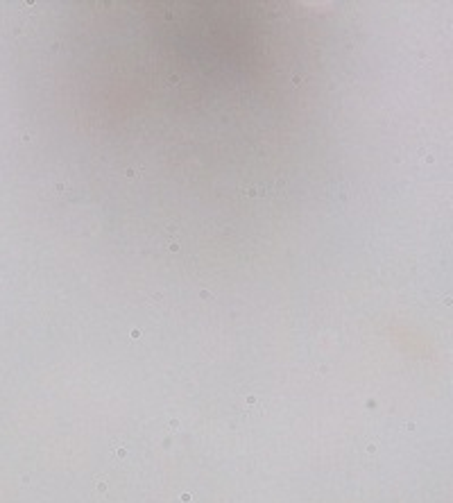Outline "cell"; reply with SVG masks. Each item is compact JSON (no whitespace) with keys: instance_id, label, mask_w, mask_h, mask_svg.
Returning a JSON list of instances; mask_svg holds the SVG:
<instances>
[{"instance_id":"obj_1","label":"cell","mask_w":453,"mask_h":503,"mask_svg":"<svg viewBox=\"0 0 453 503\" xmlns=\"http://www.w3.org/2000/svg\"><path fill=\"white\" fill-rule=\"evenodd\" d=\"M279 186H283V182H279V179H272V182L259 179V182H247V184L243 182L241 193L245 197H270L274 193H279Z\"/></svg>"}]
</instances>
